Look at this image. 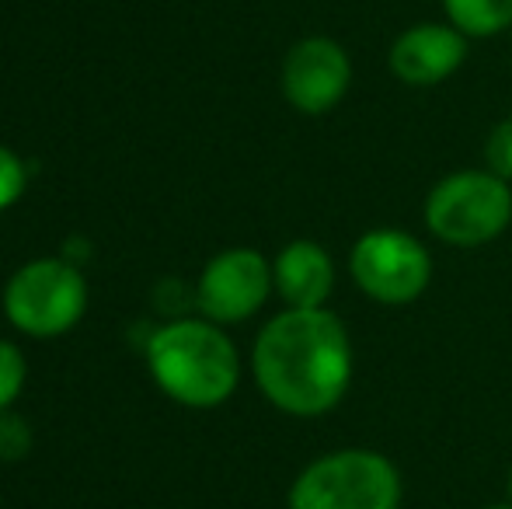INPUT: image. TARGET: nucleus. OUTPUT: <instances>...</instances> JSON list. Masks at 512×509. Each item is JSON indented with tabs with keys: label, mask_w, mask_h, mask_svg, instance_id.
<instances>
[{
	"label": "nucleus",
	"mask_w": 512,
	"mask_h": 509,
	"mask_svg": "<svg viewBox=\"0 0 512 509\" xmlns=\"http://www.w3.org/2000/svg\"><path fill=\"white\" fill-rule=\"evenodd\" d=\"M349 328L331 311H293L269 321L251 349L258 391L286 415L314 419L338 405L352 384Z\"/></svg>",
	"instance_id": "nucleus-1"
},
{
	"label": "nucleus",
	"mask_w": 512,
	"mask_h": 509,
	"mask_svg": "<svg viewBox=\"0 0 512 509\" xmlns=\"http://www.w3.org/2000/svg\"><path fill=\"white\" fill-rule=\"evenodd\" d=\"M154 384L185 408H216L237 391L241 356L209 318H178L157 328L147 342Z\"/></svg>",
	"instance_id": "nucleus-2"
},
{
	"label": "nucleus",
	"mask_w": 512,
	"mask_h": 509,
	"mask_svg": "<svg viewBox=\"0 0 512 509\" xmlns=\"http://www.w3.org/2000/svg\"><path fill=\"white\" fill-rule=\"evenodd\" d=\"M425 227L450 248H481L512 224V182L481 168H460L432 185Z\"/></svg>",
	"instance_id": "nucleus-3"
},
{
	"label": "nucleus",
	"mask_w": 512,
	"mask_h": 509,
	"mask_svg": "<svg viewBox=\"0 0 512 509\" xmlns=\"http://www.w3.org/2000/svg\"><path fill=\"white\" fill-rule=\"evenodd\" d=\"M290 509H401V471L377 450H331L293 478Z\"/></svg>",
	"instance_id": "nucleus-4"
},
{
	"label": "nucleus",
	"mask_w": 512,
	"mask_h": 509,
	"mask_svg": "<svg viewBox=\"0 0 512 509\" xmlns=\"http://www.w3.org/2000/svg\"><path fill=\"white\" fill-rule=\"evenodd\" d=\"M88 283L63 258H35L4 286V314L21 335L56 339L84 318Z\"/></svg>",
	"instance_id": "nucleus-5"
},
{
	"label": "nucleus",
	"mask_w": 512,
	"mask_h": 509,
	"mask_svg": "<svg viewBox=\"0 0 512 509\" xmlns=\"http://www.w3.org/2000/svg\"><path fill=\"white\" fill-rule=\"evenodd\" d=\"M349 276L363 297L387 307H405L429 290L432 258L415 234L377 227L352 245Z\"/></svg>",
	"instance_id": "nucleus-6"
},
{
	"label": "nucleus",
	"mask_w": 512,
	"mask_h": 509,
	"mask_svg": "<svg viewBox=\"0 0 512 509\" xmlns=\"http://www.w3.org/2000/svg\"><path fill=\"white\" fill-rule=\"evenodd\" d=\"M272 283V262L255 248H227L206 262L196 283V304L216 325H237L262 311Z\"/></svg>",
	"instance_id": "nucleus-7"
},
{
	"label": "nucleus",
	"mask_w": 512,
	"mask_h": 509,
	"mask_svg": "<svg viewBox=\"0 0 512 509\" xmlns=\"http://www.w3.org/2000/svg\"><path fill=\"white\" fill-rule=\"evenodd\" d=\"M352 84V60L342 42L328 35H307L283 60V95L304 116L331 112Z\"/></svg>",
	"instance_id": "nucleus-8"
},
{
	"label": "nucleus",
	"mask_w": 512,
	"mask_h": 509,
	"mask_svg": "<svg viewBox=\"0 0 512 509\" xmlns=\"http://www.w3.org/2000/svg\"><path fill=\"white\" fill-rule=\"evenodd\" d=\"M467 60V35L450 21H418L391 42L387 67L408 88H436Z\"/></svg>",
	"instance_id": "nucleus-9"
},
{
	"label": "nucleus",
	"mask_w": 512,
	"mask_h": 509,
	"mask_svg": "<svg viewBox=\"0 0 512 509\" xmlns=\"http://www.w3.org/2000/svg\"><path fill=\"white\" fill-rule=\"evenodd\" d=\"M272 283L293 311H317L335 290V258L317 241H290L272 262Z\"/></svg>",
	"instance_id": "nucleus-10"
},
{
	"label": "nucleus",
	"mask_w": 512,
	"mask_h": 509,
	"mask_svg": "<svg viewBox=\"0 0 512 509\" xmlns=\"http://www.w3.org/2000/svg\"><path fill=\"white\" fill-rule=\"evenodd\" d=\"M443 11L467 39H495L512 28V0H443Z\"/></svg>",
	"instance_id": "nucleus-11"
},
{
	"label": "nucleus",
	"mask_w": 512,
	"mask_h": 509,
	"mask_svg": "<svg viewBox=\"0 0 512 509\" xmlns=\"http://www.w3.org/2000/svg\"><path fill=\"white\" fill-rule=\"evenodd\" d=\"M25 356H21V349L14 346V342L0 339V412H7V408L18 401L21 387H25Z\"/></svg>",
	"instance_id": "nucleus-12"
},
{
	"label": "nucleus",
	"mask_w": 512,
	"mask_h": 509,
	"mask_svg": "<svg viewBox=\"0 0 512 509\" xmlns=\"http://www.w3.org/2000/svg\"><path fill=\"white\" fill-rule=\"evenodd\" d=\"M32 426L21 415L0 412V461H21L32 454Z\"/></svg>",
	"instance_id": "nucleus-13"
},
{
	"label": "nucleus",
	"mask_w": 512,
	"mask_h": 509,
	"mask_svg": "<svg viewBox=\"0 0 512 509\" xmlns=\"http://www.w3.org/2000/svg\"><path fill=\"white\" fill-rule=\"evenodd\" d=\"M485 168L492 175L512 182V119H502L499 126H492L485 140Z\"/></svg>",
	"instance_id": "nucleus-14"
},
{
	"label": "nucleus",
	"mask_w": 512,
	"mask_h": 509,
	"mask_svg": "<svg viewBox=\"0 0 512 509\" xmlns=\"http://www.w3.org/2000/svg\"><path fill=\"white\" fill-rule=\"evenodd\" d=\"M25 185H28V171H25V164H21V157L0 143V213L18 203Z\"/></svg>",
	"instance_id": "nucleus-15"
},
{
	"label": "nucleus",
	"mask_w": 512,
	"mask_h": 509,
	"mask_svg": "<svg viewBox=\"0 0 512 509\" xmlns=\"http://www.w3.org/2000/svg\"><path fill=\"white\" fill-rule=\"evenodd\" d=\"M506 492H509V506H512V468H509V482H506Z\"/></svg>",
	"instance_id": "nucleus-16"
},
{
	"label": "nucleus",
	"mask_w": 512,
	"mask_h": 509,
	"mask_svg": "<svg viewBox=\"0 0 512 509\" xmlns=\"http://www.w3.org/2000/svg\"><path fill=\"white\" fill-rule=\"evenodd\" d=\"M488 509H512L509 503H502V506H488Z\"/></svg>",
	"instance_id": "nucleus-17"
}]
</instances>
